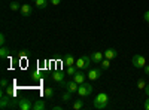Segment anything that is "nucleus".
<instances>
[{
  "instance_id": "nucleus-1",
  "label": "nucleus",
  "mask_w": 149,
  "mask_h": 110,
  "mask_svg": "<svg viewBox=\"0 0 149 110\" xmlns=\"http://www.w3.org/2000/svg\"><path fill=\"white\" fill-rule=\"evenodd\" d=\"M107 101H109L107 94L100 92V94H97V95H95V98L93 100V106H94V109L102 110V109H104V107L107 106Z\"/></svg>"
},
{
  "instance_id": "nucleus-2",
  "label": "nucleus",
  "mask_w": 149,
  "mask_h": 110,
  "mask_svg": "<svg viewBox=\"0 0 149 110\" xmlns=\"http://www.w3.org/2000/svg\"><path fill=\"white\" fill-rule=\"evenodd\" d=\"M74 66H76L79 70H90L91 68V57L84 55V57L78 58L76 63H74Z\"/></svg>"
},
{
  "instance_id": "nucleus-3",
  "label": "nucleus",
  "mask_w": 149,
  "mask_h": 110,
  "mask_svg": "<svg viewBox=\"0 0 149 110\" xmlns=\"http://www.w3.org/2000/svg\"><path fill=\"white\" fill-rule=\"evenodd\" d=\"M78 94L81 97H90L93 94V85L88 83V82H84L79 85V88H78Z\"/></svg>"
},
{
  "instance_id": "nucleus-4",
  "label": "nucleus",
  "mask_w": 149,
  "mask_h": 110,
  "mask_svg": "<svg viewBox=\"0 0 149 110\" xmlns=\"http://www.w3.org/2000/svg\"><path fill=\"white\" fill-rule=\"evenodd\" d=\"M131 64L136 67V68H143L146 66V58L143 55H134L133 59H131Z\"/></svg>"
},
{
  "instance_id": "nucleus-5",
  "label": "nucleus",
  "mask_w": 149,
  "mask_h": 110,
  "mask_svg": "<svg viewBox=\"0 0 149 110\" xmlns=\"http://www.w3.org/2000/svg\"><path fill=\"white\" fill-rule=\"evenodd\" d=\"M102 73H103V68L100 67V68H90L88 70V79L91 80V82H94V80H98L100 79V76H102Z\"/></svg>"
},
{
  "instance_id": "nucleus-6",
  "label": "nucleus",
  "mask_w": 149,
  "mask_h": 110,
  "mask_svg": "<svg viewBox=\"0 0 149 110\" xmlns=\"http://www.w3.org/2000/svg\"><path fill=\"white\" fill-rule=\"evenodd\" d=\"M15 103H12V98L10 95H2V100H0V107H2L3 110L8 109V107H14Z\"/></svg>"
},
{
  "instance_id": "nucleus-7",
  "label": "nucleus",
  "mask_w": 149,
  "mask_h": 110,
  "mask_svg": "<svg viewBox=\"0 0 149 110\" xmlns=\"http://www.w3.org/2000/svg\"><path fill=\"white\" fill-rule=\"evenodd\" d=\"M33 104H34V103H31L29 98H21V100H18V107H19L21 110H33Z\"/></svg>"
},
{
  "instance_id": "nucleus-8",
  "label": "nucleus",
  "mask_w": 149,
  "mask_h": 110,
  "mask_svg": "<svg viewBox=\"0 0 149 110\" xmlns=\"http://www.w3.org/2000/svg\"><path fill=\"white\" fill-rule=\"evenodd\" d=\"M64 88H67V91H70V92H78L79 83H76L73 79H70V80H67V82L64 83Z\"/></svg>"
},
{
  "instance_id": "nucleus-9",
  "label": "nucleus",
  "mask_w": 149,
  "mask_h": 110,
  "mask_svg": "<svg viewBox=\"0 0 149 110\" xmlns=\"http://www.w3.org/2000/svg\"><path fill=\"white\" fill-rule=\"evenodd\" d=\"M86 77H88V76L84 75L82 70H78V71L73 75V77H72V79H73L74 82H76V83H79V85H81V83H84V82H85V79H86Z\"/></svg>"
},
{
  "instance_id": "nucleus-10",
  "label": "nucleus",
  "mask_w": 149,
  "mask_h": 110,
  "mask_svg": "<svg viewBox=\"0 0 149 110\" xmlns=\"http://www.w3.org/2000/svg\"><path fill=\"white\" fill-rule=\"evenodd\" d=\"M90 57H91V61L94 64H100L103 61V58H104V54L103 52H93Z\"/></svg>"
},
{
  "instance_id": "nucleus-11",
  "label": "nucleus",
  "mask_w": 149,
  "mask_h": 110,
  "mask_svg": "<svg viewBox=\"0 0 149 110\" xmlns=\"http://www.w3.org/2000/svg\"><path fill=\"white\" fill-rule=\"evenodd\" d=\"M64 77H66L64 73H61V71H54V73H52V80L57 82L58 85H60L61 82H64Z\"/></svg>"
},
{
  "instance_id": "nucleus-12",
  "label": "nucleus",
  "mask_w": 149,
  "mask_h": 110,
  "mask_svg": "<svg viewBox=\"0 0 149 110\" xmlns=\"http://www.w3.org/2000/svg\"><path fill=\"white\" fill-rule=\"evenodd\" d=\"M116 57H118V52H116V49H113V48H109V49L104 51V58H107V59H113Z\"/></svg>"
},
{
  "instance_id": "nucleus-13",
  "label": "nucleus",
  "mask_w": 149,
  "mask_h": 110,
  "mask_svg": "<svg viewBox=\"0 0 149 110\" xmlns=\"http://www.w3.org/2000/svg\"><path fill=\"white\" fill-rule=\"evenodd\" d=\"M31 12H33V9L30 5H21V15L22 17H30Z\"/></svg>"
},
{
  "instance_id": "nucleus-14",
  "label": "nucleus",
  "mask_w": 149,
  "mask_h": 110,
  "mask_svg": "<svg viewBox=\"0 0 149 110\" xmlns=\"http://www.w3.org/2000/svg\"><path fill=\"white\" fill-rule=\"evenodd\" d=\"M63 63H64V66H66V67H69V66H74L76 59L73 58V55H70V54H69V55H66V57H64V61H63Z\"/></svg>"
},
{
  "instance_id": "nucleus-15",
  "label": "nucleus",
  "mask_w": 149,
  "mask_h": 110,
  "mask_svg": "<svg viewBox=\"0 0 149 110\" xmlns=\"http://www.w3.org/2000/svg\"><path fill=\"white\" fill-rule=\"evenodd\" d=\"M45 107H46V104H45L43 100H37L33 104V110H45Z\"/></svg>"
},
{
  "instance_id": "nucleus-16",
  "label": "nucleus",
  "mask_w": 149,
  "mask_h": 110,
  "mask_svg": "<svg viewBox=\"0 0 149 110\" xmlns=\"http://www.w3.org/2000/svg\"><path fill=\"white\" fill-rule=\"evenodd\" d=\"M78 70H79V68H78L76 66H69V67H66V73H67V76H73Z\"/></svg>"
},
{
  "instance_id": "nucleus-17",
  "label": "nucleus",
  "mask_w": 149,
  "mask_h": 110,
  "mask_svg": "<svg viewBox=\"0 0 149 110\" xmlns=\"http://www.w3.org/2000/svg\"><path fill=\"white\" fill-rule=\"evenodd\" d=\"M34 5H36V8H39V9H45L48 6V0H36Z\"/></svg>"
},
{
  "instance_id": "nucleus-18",
  "label": "nucleus",
  "mask_w": 149,
  "mask_h": 110,
  "mask_svg": "<svg viewBox=\"0 0 149 110\" xmlns=\"http://www.w3.org/2000/svg\"><path fill=\"white\" fill-rule=\"evenodd\" d=\"M9 54H10L9 48H6V46H2V49H0V57H2V58H6V57H9Z\"/></svg>"
},
{
  "instance_id": "nucleus-19",
  "label": "nucleus",
  "mask_w": 149,
  "mask_h": 110,
  "mask_svg": "<svg viewBox=\"0 0 149 110\" xmlns=\"http://www.w3.org/2000/svg\"><path fill=\"white\" fill-rule=\"evenodd\" d=\"M100 67H102L103 70H107V68L110 67V59H107V58H103V61L100 63Z\"/></svg>"
},
{
  "instance_id": "nucleus-20",
  "label": "nucleus",
  "mask_w": 149,
  "mask_h": 110,
  "mask_svg": "<svg viewBox=\"0 0 149 110\" xmlns=\"http://www.w3.org/2000/svg\"><path fill=\"white\" fill-rule=\"evenodd\" d=\"M72 94H73V92L67 91V92H64L63 95H61V98H63V101H64V103H69V101L72 100Z\"/></svg>"
},
{
  "instance_id": "nucleus-21",
  "label": "nucleus",
  "mask_w": 149,
  "mask_h": 110,
  "mask_svg": "<svg viewBox=\"0 0 149 110\" xmlns=\"http://www.w3.org/2000/svg\"><path fill=\"white\" fill-rule=\"evenodd\" d=\"M43 95L46 97V98H52V97H54V91H52V88H45Z\"/></svg>"
},
{
  "instance_id": "nucleus-22",
  "label": "nucleus",
  "mask_w": 149,
  "mask_h": 110,
  "mask_svg": "<svg viewBox=\"0 0 149 110\" xmlns=\"http://www.w3.org/2000/svg\"><path fill=\"white\" fill-rule=\"evenodd\" d=\"M9 9L10 10H18V9H21V5L18 2H10L9 3Z\"/></svg>"
},
{
  "instance_id": "nucleus-23",
  "label": "nucleus",
  "mask_w": 149,
  "mask_h": 110,
  "mask_svg": "<svg viewBox=\"0 0 149 110\" xmlns=\"http://www.w3.org/2000/svg\"><path fill=\"white\" fill-rule=\"evenodd\" d=\"M74 110H79V109H82L84 107V101L82 100H76V101H74L73 103V106H72Z\"/></svg>"
},
{
  "instance_id": "nucleus-24",
  "label": "nucleus",
  "mask_w": 149,
  "mask_h": 110,
  "mask_svg": "<svg viewBox=\"0 0 149 110\" xmlns=\"http://www.w3.org/2000/svg\"><path fill=\"white\" fill-rule=\"evenodd\" d=\"M137 88H139V89H145V88H146L145 79H139V80H137Z\"/></svg>"
},
{
  "instance_id": "nucleus-25",
  "label": "nucleus",
  "mask_w": 149,
  "mask_h": 110,
  "mask_svg": "<svg viewBox=\"0 0 149 110\" xmlns=\"http://www.w3.org/2000/svg\"><path fill=\"white\" fill-rule=\"evenodd\" d=\"M31 76H33V79H34V80H40V75H39V71H33V73H31Z\"/></svg>"
},
{
  "instance_id": "nucleus-26",
  "label": "nucleus",
  "mask_w": 149,
  "mask_h": 110,
  "mask_svg": "<svg viewBox=\"0 0 149 110\" xmlns=\"http://www.w3.org/2000/svg\"><path fill=\"white\" fill-rule=\"evenodd\" d=\"M0 85H2V88H8V85H9L8 79H6V77H3V79H2V82H0Z\"/></svg>"
},
{
  "instance_id": "nucleus-27",
  "label": "nucleus",
  "mask_w": 149,
  "mask_h": 110,
  "mask_svg": "<svg viewBox=\"0 0 149 110\" xmlns=\"http://www.w3.org/2000/svg\"><path fill=\"white\" fill-rule=\"evenodd\" d=\"M0 43H2V46H5V43H6V37H5L3 33L0 34Z\"/></svg>"
},
{
  "instance_id": "nucleus-28",
  "label": "nucleus",
  "mask_w": 149,
  "mask_h": 110,
  "mask_svg": "<svg viewBox=\"0 0 149 110\" xmlns=\"http://www.w3.org/2000/svg\"><path fill=\"white\" fill-rule=\"evenodd\" d=\"M6 94L10 95V97H14V95H15V91H14V89H9V86H8V88H6Z\"/></svg>"
},
{
  "instance_id": "nucleus-29",
  "label": "nucleus",
  "mask_w": 149,
  "mask_h": 110,
  "mask_svg": "<svg viewBox=\"0 0 149 110\" xmlns=\"http://www.w3.org/2000/svg\"><path fill=\"white\" fill-rule=\"evenodd\" d=\"M143 19H145V21H146V22L149 24V10H146V12H145V15H143Z\"/></svg>"
},
{
  "instance_id": "nucleus-30",
  "label": "nucleus",
  "mask_w": 149,
  "mask_h": 110,
  "mask_svg": "<svg viewBox=\"0 0 149 110\" xmlns=\"http://www.w3.org/2000/svg\"><path fill=\"white\" fill-rule=\"evenodd\" d=\"M49 2H51V5H54V6H58L61 3V0H49Z\"/></svg>"
},
{
  "instance_id": "nucleus-31",
  "label": "nucleus",
  "mask_w": 149,
  "mask_h": 110,
  "mask_svg": "<svg viewBox=\"0 0 149 110\" xmlns=\"http://www.w3.org/2000/svg\"><path fill=\"white\" fill-rule=\"evenodd\" d=\"M143 71H145V75H146V76H149V66H148V64L143 67Z\"/></svg>"
},
{
  "instance_id": "nucleus-32",
  "label": "nucleus",
  "mask_w": 149,
  "mask_h": 110,
  "mask_svg": "<svg viewBox=\"0 0 149 110\" xmlns=\"http://www.w3.org/2000/svg\"><path fill=\"white\" fill-rule=\"evenodd\" d=\"M143 107H145L146 110H149V97H148V100L145 101V104H143Z\"/></svg>"
},
{
  "instance_id": "nucleus-33",
  "label": "nucleus",
  "mask_w": 149,
  "mask_h": 110,
  "mask_svg": "<svg viewBox=\"0 0 149 110\" xmlns=\"http://www.w3.org/2000/svg\"><path fill=\"white\" fill-rule=\"evenodd\" d=\"M145 92H146V95L149 97V85H146V88H145Z\"/></svg>"
},
{
  "instance_id": "nucleus-34",
  "label": "nucleus",
  "mask_w": 149,
  "mask_h": 110,
  "mask_svg": "<svg viewBox=\"0 0 149 110\" xmlns=\"http://www.w3.org/2000/svg\"><path fill=\"white\" fill-rule=\"evenodd\" d=\"M52 109H54V110H61V109H63V107H61V106H54Z\"/></svg>"
},
{
  "instance_id": "nucleus-35",
  "label": "nucleus",
  "mask_w": 149,
  "mask_h": 110,
  "mask_svg": "<svg viewBox=\"0 0 149 110\" xmlns=\"http://www.w3.org/2000/svg\"><path fill=\"white\" fill-rule=\"evenodd\" d=\"M33 2H36V0H33Z\"/></svg>"
}]
</instances>
